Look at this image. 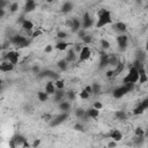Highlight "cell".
I'll return each instance as SVG.
<instances>
[{
    "label": "cell",
    "mask_w": 148,
    "mask_h": 148,
    "mask_svg": "<svg viewBox=\"0 0 148 148\" xmlns=\"http://www.w3.org/2000/svg\"><path fill=\"white\" fill-rule=\"evenodd\" d=\"M112 23V14L109 9H105V8H102L99 12H98V17H97V22L95 24L96 28H102V27H105L108 24H111Z\"/></svg>",
    "instance_id": "1"
},
{
    "label": "cell",
    "mask_w": 148,
    "mask_h": 148,
    "mask_svg": "<svg viewBox=\"0 0 148 148\" xmlns=\"http://www.w3.org/2000/svg\"><path fill=\"white\" fill-rule=\"evenodd\" d=\"M9 42L13 45H15L16 47H18V49H24V47H28L30 45V40L27 37L22 36V35H15V36H13L9 39Z\"/></svg>",
    "instance_id": "2"
},
{
    "label": "cell",
    "mask_w": 148,
    "mask_h": 148,
    "mask_svg": "<svg viewBox=\"0 0 148 148\" xmlns=\"http://www.w3.org/2000/svg\"><path fill=\"white\" fill-rule=\"evenodd\" d=\"M138 81H139V69L132 65L128 73L126 74V76L123 79V83H128V82L136 83Z\"/></svg>",
    "instance_id": "3"
},
{
    "label": "cell",
    "mask_w": 148,
    "mask_h": 148,
    "mask_svg": "<svg viewBox=\"0 0 148 148\" xmlns=\"http://www.w3.org/2000/svg\"><path fill=\"white\" fill-rule=\"evenodd\" d=\"M67 119H68V112H61V113L57 114L56 117H53V118L50 120V125H51L52 127H54V126H58V125L62 124V123L66 121Z\"/></svg>",
    "instance_id": "4"
},
{
    "label": "cell",
    "mask_w": 148,
    "mask_h": 148,
    "mask_svg": "<svg viewBox=\"0 0 148 148\" xmlns=\"http://www.w3.org/2000/svg\"><path fill=\"white\" fill-rule=\"evenodd\" d=\"M116 42H117V45H118L119 50L120 51H125L127 45H128V36H126L124 34H119L116 37Z\"/></svg>",
    "instance_id": "5"
},
{
    "label": "cell",
    "mask_w": 148,
    "mask_h": 148,
    "mask_svg": "<svg viewBox=\"0 0 148 148\" xmlns=\"http://www.w3.org/2000/svg\"><path fill=\"white\" fill-rule=\"evenodd\" d=\"M25 141H27V139H25L23 135H21V134H15V135L10 139L9 146H10L12 148H16V147H18V146L22 147Z\"/></svg>",
    "instance_id": "6"
},
{
    "label": "cell",
    "mask_w": 148,
    "mask_h": 148,
    "mask_svg": "<svg viewBox=\"0 0 148 148\" xmlns=\"http://www.w3.org/2000/svg\"><path fill=\"white\" fill-rule=\"evenodd\" d=\"M90 57H91V50H90V47L87 46V45L82 46V49L79 52V61H81V62L82 61H86V60L90 59Z\"/></svg>",
    "instance_id": "7"
},
{
    "label": "cell",
    "mask_w": 148,
    "mask_h": 148,
    "mask_svg": "<svg viewBox=\"0 0 148 148\" xmlns=\"http://www.w3.org/2000/svg\"><path fill=\"white\" fill-rule=\"evenodd\" d=\"M81 23H82V29H84V30H87V29H89V28H91L94 25L92 17L90 16V14L88 12L83 14L82 20H81Z\"/></svg>",
    "instance_id": "8"
},
{
    "label": "cell",
    "mask_w": 148,
    "mask_h": 148,
    "mask_svg": "<svg viewBox=\"0 0 148 148\" xmlns=\"http://www.w3.org/2000/svg\"><path fill=\"white\" fill-rule=\"evenodd\" d=\"M67 23H68V25H69V28H71V30H72L73 32H77V31L82 28L81 20H79V18H76V17H73V18H72L71 21H68Z\"/></svg>",
    "instance_id": "9"
},
{
    "label": "cell",
    "mask_w": 148,
    "mask_h": 148,
    "mask_svg": "<svg viewBox=\"0 0 148 148\" xmlns=\"http://www.w3.org/2000/svg\"><path fill=\"white\" fill-rule=\"evenodd\" d=\"M126 94H128V91H127V89L125 88V86L123 84V86H119V87H117L113 91H112V95H113V97L114 98H117V99H120V98H123Z\"/></svg>",
    "instance_id": "10"
},
{
    "label": "cell",
    "mask_w": 148,
    "mask_h": 148,
    "mask_svg": "<svg viewBox=\"0 0 148 148\" xmlns=\"http://www.w3.org/2000/svg\"><path fill=\"white\" fill-rule=\"evenodd\" d=\"M6 59L8 61H10L12 64L16 65L18 62V59H20V52L18 51H8L6 54Z\"/></svg>",
    "instance_id": "11"
},
{
    "label": "cell",
    "mask_w": 148,
    "mask_h": 148,
    "mask_svg": "<svg viewBox=\"0 0 148 148\" xmlns=\"http://www.w3.org/2000/svg\"><path fill=\"white\" fill-rule=\"evenodd\" d=\"M36 7H37V3L35 0H25L23 10H24V13H32L36 9Z\"/></svg>",
    "instance_id": "12"
},
{
    "label": "cell",
    "mask_w": 148,
    "mask_h": 148,
    "mask_svg": "<svg viewBox=\"0 0 148 148\" xmlns=\"http://www.w3.org/2000/svg\"><path fill=\"white\" fill-rule=\"evenodd\" d=\"M38 76H39V77H50V79H52V80L59 79V75H58L56 72L51 71V69H46V71L40 72V73L38 74Z\"/></svg>",
    "instance_id": "13"
},
{
    "label": "cell",
    "mask_w": 148,
    "mask_h": 148,
    "mask_svg": "<svg viewBox=\"0 0 148 148\" xmlns=\"http://www.w3.org/2000/svg\"><path fill=\"white\" fill-rule=\"evenodd\" d=\"M108 66H110L109 65V54H106L105 52H101V59H99L98 68L99 69H103V68H105Z\"/></svg>",
    "instance_id": "14"
},
{
    "label": "cell",
    "mask_w": 148,
    "mask_h": 148,
    "mask_svg": "<svg viewBox=\"0 0 148 148\" xmlns=\"http://www.w3.org/2000/svg\"><path fill=\"white\" fill-rule=\"evenodd\" d=\"M138 82H139V84H143V83L148 82V75L145 69V66L139 68V81Z\"/></svg>",
    "instance_id": "15"
},
{
    "label": "cell",
    "mask_w": 148,
    "mask_h": 148,
    "mask_svg": "<svg viewBox=\"0 0 148 148\" xmlns=\"http://www.w3.org/2000/svg\"><path fill=\"white\" fill-rule=\"evenodd\" d=\"M14 67H15L14 64H12L10 61L6 60V61H2V64L0 65V71L3 72V73H8V72H12L14 69Z\"/></svg>",
    "instance_id": "16"
},
{
    "label": "cell",
    "mask_w": 148,
    "mask_h": 148,
    "mask_svg": "<svg viewBox=\"0 0 148 148\" xmlns=\"http://www.w3.org/2000/svg\"><path fill=\"white\" fill-rule=\"evenodd\" d=\"M21 27H22V29H23L24 31H27V32H31V31H32V29L35 28V25H34L32 21H30L29 18H24V20H23V22L21 23Z\"/></svg>",
    "instance_id": "17"
},
{
    "label": "cell",
    "mask_w": 148,
    "mask_h": 148,
    "mask_svg": "<svg viewBox=\"0 0 148 148\" xmlns=\"http://www.w3.org/2000/svg\"><path fill=\"white\" fill-rule=\"evenodd\" d=\"M123 133L119 131V130H117V128H114V130H112L111 132H110V138L113 140V141H116V142H119V141H121L123 140Z\"/></svg>",
    "instance_id": "18"
},
{
    "label": "cell",
    "mask_w": 148,
    "mask_h": 148,
    "mask_svg": "<svg viewBox=\"0 0 148 148\" xmlns=\"http://www.w3.org/2000/svg\"><path fill=\"white\" fill-rule=\"evenodd\" d=\"M73 9H74V5L71 1H65L62 3V6H61V13H64V14H68Z\"/></svg>",
    "instance_id": "19"
},
{
    "label": "cell",
    "mask_w": 148,
    "mask_h": 148,
    "mask_svg": "<svg viewBox=\"0 0 148 148\" xmlns=\"http://www.w3.org/2000/svg\"><path fill=\"white\" fill-rule=\"evenodd\" d=\"M87 114L91 119H97L98 116H99V110L96 109V108H94V106H91V108L87 109Z\"/></svg>",
    "instance_id": "20"
},
{
    "label": "cell",
    "mask_w": 148,
    "mask_h": 148,
    "mask_svg": "<svg viewBox=\"0 0 148 148\" xmlns=\"http://www.w3.org/2000/svg\"><path fill=\"white\" fill-rule=\"evenodd\" d=\"M56 90H57V88H56V84H54L53 81L46 82V84H45V91H46L49 95H54Z\"/></svg>",
    "instance_id": "21"
},
{
    "label": "cell",
    "mask_w": 148,
    "mask_h": 148,
    "mask_svg": "<svg viewBox=\"0 0 148 148\" xmlns=\"http://www.w3.org/2000/svg\"><path fill=\"white\" fill-rule=\"evenodd\" d=\"M114 29H116L118 32L123 34V32H125V31L127 30V24H126L125 22H123V21H118V22L114 24Z\"/></svg>",
    "instance_id": "22"
},
{
    "label": "cell",
    "mask_w": 148,
    "mask_h": 148,
    "mask_svg": "<svg viewBox=\"0 0 148 148\" xmlns=\"http://www.w3.org/2000/svg\"><path fill=\"white\" fill-rule=\"evenodd\" d=\"M68 43L67 42H65V40H58L57 43H56V45H54V47H56V50H58V51H66L67 50V47H68Z\"/></svg>",
    "instance_id": "23"
},
{
    "label": "cell",
    "mask_w": 148,
    "mask_h": 148,
    "mask_svg": "<svg viewBox=\"0 0 148 148\" xmlns=\"http://www.w3.org/2000/svg\"><path fill=\"white\" fill-rule=\"evenodd\" d=\"M57 67H58L61 72H65V71L68 68V61H67V59L64 58V59L58 60V62H57Z\"/></svg>",
    "instance_id": "24"
},
{
    "label": "cell",
    "mask_w": 148,
    "mask_h": 148,
    "mask_svg": "<svg viewBox=\"0 0 148 148\" xmlns=\"http://www.w3.org/2000/svg\"><path fill=\"white\" fill-rule=\"evenodd\" d=\"M59 110L61 111V112H68L69 110H71V103L69 102H67V101H61V102H59Z\"/></svg>",
    "instance_id": "25"
},
{
    "label": "cell",
    "mask_w": 148,
    "mask_h": 148,
    "mask_svg": "<svg viewBox=\"0 0 148 148\" xmlns=\"http://www.w3.org/2000/svg\"><path fill=\"white\" fill-rule=\"evenodd\" d=\"M65 92H64V89H57L56 92H54V102H61L64 101L65 98Z\"/></svg>",
    "instance_id": "26"
},
{
    "label": "cell",
    "mask_w": 148,
    "mask_h": 148,
    "mask_svg": "<svg viewBox=\"0 0 148 148\" xmlns=\"http://www.w3.org/2000/svg\"><path fill=\"white\" fill-rule=\"evenodd\" d=\"M49 94L44 90V91H42V90H39V91H37V98H38V101L39 102H46L47 99H49Z\"/></svg>",
    "instance_id": "27"
},
{
    "label": "cell",
    "mask_w": 148,
    "mask_h": 148,
    "mask_svg": "<svg viewBox=\"0 0 148 148\" xmlns=\"http://www.w3.org/2000/svg\"><path fill=\"white\" fill-rule=\"evenodd\" d=\"M75 116L80 119H83V118H89L88 114H87V110H83L82 108H77L75 110Z\"/></svg>",
    "instance_id": "28"
},
{
    "label": "cell",
    "mask_w": 148,
    "mask_h": 148,
    "mask_svg": "<svg viewBox=\"0 0 148 148\" xmlns=\"http://www.w3.org/2000/svg\"><path fill=\"white\" fill-rule=\"evenodd\" d=\"M114 117L118 119V120H126V118H127V113L124 111V110H118V111H116L114 112Z\"/></svg>",
    "instance_id": "29"
},
{
    "label": "cell",
    "mask_w": 148,
    "mask_h": 148,
    "mask_svg": "<svg viewBox=\"0 0 148 148\" xmlns=\"http://www.w3.org/2000/svg\"><path fill=\"white\" fill-rule=\"evenodd\" d=\"M124 68H125V65H124V62L119 61V62L116 65V68H114V76H118L120 73H123Z\"/></svg>",
    "instance_id": "30"
},
{
    "label": "cell",
    "mask_w": 148,
    "mask_h": 148,
    "mask_svg": "<svg viewBox=\"0 0 148 148\" xmlns=\"http://www.w3.org/2000/svg\"><path fill=\"white\" fill-rule=\"evenodd\" d=\"M145 111H146L145 108H143L141 104H138V105L133 109V114H134V116H140V114H142Z\"/></svg>",
    "instance_id": "31"
},
{
    "label": "cell",
    "mask_w": 148,
    "mask_h": 148,
    "mask_svg": "<svg viewBox=\"0 0 148 148\" xmlns=\"http://www.w3.org/2000/svg\"><path fill=\"white\" fill-rule=\"evenodd\" d=\"M119 62V59H118V57L116 56V54H109V65L111 66H116L117 64Z\"/></svg>",
    "instance_id": "32"
},
{
    "label": "cell",
    "mask_w": 148,
    "mask_h": 148,
    "mask_svg": "<svg viewBox=\"0 0 148 148\" xmlns=\"http://www.w3.org/2000/svg\"><path fill=\"white\" fill-rule=\"evenodd\" d=\"M67 37H68V34H67L65 30H59V31L57 32V38H58L59 40H65Z\"/></svg>",
    "instance_id": "33"
},
{
    "label": "cell",
    "mask_w": 148,
    "mask_h": 148,
    "mask_svg": "<svg viewBox=\"0 0 148 148\" xmlns=\"http://www.w3.org/2000/svg\"><path fill=\"white\" fill-rule=\"evenodd\" d=\"M66 59L68 62H73L75 60V51L74 50H69L67 52V56H66Z\"/></svg>",
    "instance_id": "34"
},
{
    "label": "cell",
    "mask_w": 148,
    "mask_h": 148,
    "mask_svg": "<svg viewBox=\"0 0 148 148\" xmlns=\"http://www.w3.org/2000/svg\"><path fill=\"white\" fill-rule=\"evenodd\" d=\"M54 84H56V88L57 89H64L65 88V80L57 79V80H54Z\"/></svg>",
    "instance_id": "35"
},
{
    "label": "cell",
    "mask_w": 148,
    "mask_h": 148,
    "mask_svg": "<svg viewBox=\"0 0 148 148\" xmlns=\"http://www.w3.org/2000/svg\"><path fill=\"white\" fill-rule=\"evenodd\" d=\"M91 88H92V94L94 95H98L101 92V84L97 83V82H94L91 84Z\"/></svg>",
    "instance_id": "36"
},
{
    "label": "cell",
    "mask_w": 148,
    "mask_h": 148,
    "mask_svg": "<svg viewBox=\"0 0 148 148\" xmlns=\"http://www.w3.org/2000/svg\"><path fill=\"white\" fill-rule=\"evenodd\" d=\"M18 2H12V3H9V6H8V8H9V12L10 13H16L17 10H18Z\"/></svg>",
    "instance_id": "37"
},
{
    "label": "cell",
    "mask_w": 148,
    "mask_h": 148,
    "mask_svg": "<svg viewBox=\"0 0 148 148\" xmlns=\"http://www.w3.org/2000/svg\"><path fill=\"white\" fill-rule=\"evenodd\" d=\"M145 130L142 128V127H140V126H138L135 130H134V134H135V136H145Z\"/></svg>",
    "instance_id": "38"
},
{
    "label": "cell",
    "mask_w": 148,
    "mask_h": 148,
    "mask_svg": "<svg viewBox=\"0 0 148 148\" xmlns=\"http://www.w3.org/2000/svg\"><path fill=\"white\" fill-rule=\"evenodd\" d=\"M66 96H67L68 101H74V99L76 98V94H75V91H73V90H68V91L66 92Z\"/></svg>",
    "instance_id": "39"
},
{
    "label": "cell",
    "mask_w": 148,
    "mask_h": 148,
    "mask_svg": "<svg viewBox=\"0 0 148 148\" xmlns=\"http://www.w3.org/2000/svg\"><path fill=\"white\" fill-rule=\"evenodd\" d=\"M79 95H80V97H81L82 99H88V98H89V96H90V94H89L84 88L81 90V92H80Z\"/></svg>",
    "instance_id": "40"
},
{
    "label": "cell",
    "mask_w": 148,
    "mask_h": 148,
    "mask_svg": "<svg viewBox=\"0 0 148 148\" xmlns=\"http://www.w3.org/2000/svg\"><path fill=\"white\" fill-rule=\"evenodd\" d=\"M101 47H102L103 50H108V49L110 47L109 40H106V39H101Z\"/></svg>",
    "instance_id": "41"
},
{
    "label": "cell",
    "mask_w": 148,
    "mask_h": 148,
    "mask_svg": "<svg viewBox=\"0 0 148 148\" xmlns=\"http://www.w3.org/2000/svg\"><path fill=\"white\" fill-rule=\"evenodd\" d=\"M42 34H43V31H42L40 29H36V30H34V31L31 32V38H37V37H39Z\"/></svg>",
    "instance_id": "42"
},
{
    "label": "cell",
    "mask_w": 148,
    "mask_h": 148,
    "mask_svg": "<svg viewBox=\"0 0 148 148\" xmlns=\"http://www.w3.org/2000/svg\"><path fill=\"white\" fill-rule=\"evenodd\" d=\"M74 130H75V131H79V132H84V131H86L84 126H83L82 124H80V123H76V124L74 125Z\"/></svg>",
    "instance_id": "43"
},
{
    "label": "cell",
    "mask_w": 148,
    "mask_h": 148,
    "mask_svg": "<svg viewBox=\"0 0 148 148\" xmlns=\"http://www.w3.org/2000/svg\"><path fill=\"white\" fill-rule=\"evenodd\" d=\"M136 59L143 62V60H145V52H143V51H140V50H139V51L136 52Z\"/></svg>",
    "instance_id": "44"
},
{
    "label": "cell",
    "mask_w": 148,
    "mask_h": 148,
    "mask_svg": "<svg viewBox=\"0 0 148 148\" xmlns=\"http://www.w3.org/2000/svg\"><path fill=\"white\" fill-rule=\"evenodd\" d=\"M124 86H125V88L127 89V91H128V92H131V91L134 89V86H135V83L128 82V83H124Z\"/></svg>",
    "instance_id": "45"
},
{
    "label": "cell",
    "mask_w": 148,
    "mask_h": 148,
    "mask_svg": "<svg viewBox=\"0 0 148 148\" xmlns=\"http://www.w3.org/2000/svg\"><path fill=\"white\" fill-rule=\"evenodd\" d=\"M143 141H145V136H135V139H134L135 145H142Z\"/></svg>",
    "instance_id": "46"
},
{
    "label": "cell",
    "mask_w": 148,
    "mask_h": 148,
    "mask_svg": "<svg viewBox=\"0 0 148 148\" xmlns=\"http://www.w3.org/2000/svg\"><path fill=\"white\" fill-rule=\"evenodd\" d=\"M91 40H92V38H91L89 35H86V36L82 38V42H83L84 44H89V43H91Z\"/></svg>",
    "instance_id": "47"
},
{
    "label": "cell",
    "mask_w": 148,
    "mask_h": 148,
    "mask_svg": "<svg viewBox=\"0 0 148 148\" xmlns=\"http://www.w3.org/2000/svg\"><path fill=\"white\" fill-rule=\"evenodd\" d=\"M92 106L96 108V109H98V110H102V109H103V104H102V102H98V101H96V102L92 104Z\"/></svg>",
    "instance_id": "48"
},
{
    "label": "cell",
    "mask_w": 148,
    "mask_h": 148,
    "mask_svg": "<svg viewBox=\"0 0 148 148\" xmlns=\"http://www.w3.org/2000/svg\"><path fill=\"white\" fill-rule=\"evenodd\" d=\"M143 108H145V110H147L148 109V97H146V98H143L142 101H141V103H140Z\"/></svg>",
    "instance_id": "49"
},
{
    "label": "cell",
    "mask_w": 148,
    "mask_h": 148,
    "mask_svg": "<svg viewBox=\"0 0 148 148\" xmlns=\"http://www.w3.org/2000/svg\"><path fill=\"white\" fill-rule=\"evenodd\" d=\"M76 34L79 35V37H80L81 39H82V38H83L86 35H87V34H86V30H84V29H82V28H81V29H80V30H79Z\"/></svg>",
    "instance_id": "50"
},
{
    "label": "cell",
    "mask_w": 148,
    "mask_h": 148,
    "mask_svg": "<svg viewBox=\"0 0 148 148\" xmlns=\"http://www.w3.org/2000/svg\"><path fill=\"white\" fill-rule=\"evenodd\" d=\"M105 75H106V77H109V79H110V77H114V69H109Z\"/></svg>",
    "instance_id": "51"
},
{
    "label": "cell",
    "mask_w": 148,
    "mask_h": 148,
    "mask_svg": "<svg viewBox=\"0 0 148 148\" xmlns=\"http://www.w3.org/2000/svg\"><path fill=\"white\" fill-rule=\"evenodd\" d=\"M52 50H53V46H52V45H50V44H49V45H46V46H45V49H44V51H45L46 53H51V52H52Z\"/></svg>",
    "instance_id": "52"
},
{
    "label": "cell",
    "mask_w": 148,
    "mask_h": 148,
    "mask_svg": "<svg viewBox=\"0 0 148 148\" xmlns=\"http://www.w3.org/2000/svg\"><path fill=\"white\" fill-rule=\"evenodd\" d=\"M32 73L38 75V74L40 73V68H39L38 66H34V67H32Z\"/></svg>",
    "instance_id": "53"
},
{
    "label": "cell",
    "mask_w": 148,
    "mask_h": 148,
    "mask_svg": "<svg viewBox=\"0 0 148 148\" xmlns=\"http://www.w3.org/2000/svg\"><path fill=\"white\" fill-rule=\"evenodd\" d=\"M84 89H86L90 95L92 94V88H91V86H86V87H84Z\"/></svg>",
    "instance_id": "54"
},
{
    "label": "cell",
    "mask_w": 148,
    "mask_h": 148,
    "mask_svg": "<svg viewBox=\"0 0 148 148\" xmlns=\"http://www.w3.org/2000/svg\"><path fill=\"white\" fill-rule=\"evenodd\" d=\"M39 145H40V140H39V139H37V140H35V141H34V143H32L31 146H32V147H37V146H39Z\"/></svg>",
    "instance_id": "55"
},
{
    "label": "cell",
    "mask_w": 148,
    "mask_h": 148,
    "mask_svg": "<svg viewBox=\"0 0 148 148\" xmlns=\"http://www.w3.org/2000/svg\"><path fill=\"white\" fill-rule=\"evenodd\" d=\"M0 2H1V6H0V8H2V9H5V7H6V0H0Z\"/></svg>",
    "instance_id": "56"
},
{
    "label": "cell",
    "mask_w": 148,
    "mask_h": 148,
    "mask_svg": "<svg viewBox=\"0 0 148 148\" xmlns=\"http://www.w3.org/2000/svg\"><path fill=\"white\" fill-rule=\"evenodd\" d=\"M108 146H109V147H114V146H116V141H113V140H112L111 142H109V143H108Z\"/></svg>",
    "instance_id": "57"
},
{
    "label": "cell",
    "mask_w": 148,
    "mask_h": 148,
    "mask_svg": "<svg viewBox=\"0 0 148 148\" xmlns=\"http://www.w3.org/2000/svg\"><path fill=\"white\" fill-rule=\"evenodd\" d=\"M145 50L148 51V39H147V42H146V44H145Z\"/></svg>",
    "instance_id": "58"
},
{
    "label": "cell",
    "mask_w": 148,
    "mask_h": 148,
    "mask_svg": "<svg viewBox=\"0 0 148 148\" xmlns=\"http://www.w3.org/2000/svg\"><path fill=\"white\" fill-rule=\"evenodd\" d=\"M53 1H54V0H46V2H50V3H51V2H53Z\"/></svg>",
    "instance_id": "59"
},
{
    "label": "cell",
    "mask_w": 148,
    "mask_h": 148,
    "mask_svg": "<svg viewBox=\"0 0 148 148\" xmlns=\"http://www.w3.org/2000/svg\"><path fill=\"white\" fill-rule=\"evenodd\" d=\"M136 1H141V0H136Z\"/></svg>",
    "instance_id": "60"
},
{
    "label": "cell",
    "mask_w": 148,
    "mask_h": 148,
    "mask_svg": "<svg viewBox=\"0 0 148 148\" xmlns=\"http://www.w3.org/2000/svg\"><path fill=\"white\" fill-rule=\"evenodd\" d=\"M147 28H148V23H147Z\"/></svg>",
    "instance_id": "61"
}]
</instances>
